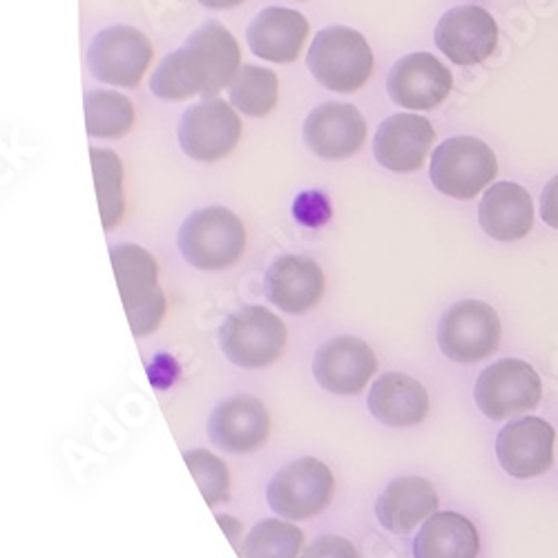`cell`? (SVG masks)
Returning <instances> with one entry per match:
<instances>
[{
	"instance_id": "obj_18",
	"label": "cell",
	"mask_w": 558,
	"mask_h": 558,
	"mask_svg": "<svg viewBox=\"0 0 558 558\" xmlns=\"http://www.w3.org/2000/svg\"><path fill=\"white\" fill-rule=\"evenodd\" d=\"M434 138L436 132L429 119L409 112L391 114L376 132L374 155L376 161L391 172H417L427 161Z\"/></svg>"
},
{
	"instance_id": "obj_5",
	"label": "cell",
	"mask_w": 558,
	"mask_h": 558,
	"mask_svg": "<svg viewBox=\"0 0 558 558\" xmlns=\"http://www.w3.org/2000/svg\"><path fill=\"white\" fill-rule=\"evenodd\" d=\"M498 174L494 150L476 136H451L434 157L429 177L434 189L445 197L468 202L478 197Z\"/></svg>"
},
{
	"instance_id": "obj_8",
	"label": "cell",
	"mask_w": 558,
	"mask_h": 558,
	"mask_svg": "<svg viewBox=\"0 0 558 558\" xmlns=\"http://www.w3.org/2000/svg\"><path fill=\"white\" fill-rule=\"evenodd\" d=\"M502 340L496 308L481 300L453 304L438 324V347L451 362L476 364L492 357Z\"/></svg>"
},
{
	"instance_id": "obj_32",
	"label": "cell",
	"mask_w": 558,
	"mask_h": 558,
	"mask_svg": "<svg viewBox=\"0 0 558 558\" xmlns=\"http://www.w3.org/2000/svg\"><path fill=\"white\" fill-rule=\"evenodd\" d=\"M215 519H217L219 527L223 530V534L228 536L230 545L235 547V551L242 556V549H244V543H242V534H244V530H242V523H240L238 519L228 517V514H217Z\"/></svg>"
},
{
	"instance_id": "obj_28",
	"label": "cell",
	"mask_w": 558,
	"mask_h": 558,
	"mask_svg": "<svg viewBox=\"0 0 558 558\" xmlns=\"http://www.w3.org/2000/svg\"><path fill=\"white\" fill-rule=\"evenodd\" d=\"M89 159H92V170H95L101 221L106 230H112L121 223L125 213L123 163L117 157V153L106 148H92Z\"/></svg>"
},
{
	"instance_id": "obj_30",
	"label": "cell",
	"mask_w": 558,
	"mask_h": 558,
	"mask_svg": "<svg viewBox=\"0 0 558 558\" xmlns=\"http://www.w3.org/2000/svg\"><path fill=\"white\" fill-rule=\"evenodd\" d=\"M302 558H360L355 545L342 536H319L304 551Z\"/></svg>"
},
{
	"instance_id": "obj_10",
	"label": "cell",
	"mask_w": 558,
	"mask_h": 558,
	"mask_svg": "<svg viewBox=\"0 0 558 558\" xmlns=\"http://www.w3.org/2000/svg\"><path fill=\"white\" fill-rule=\"evenodd\" d=\"M153 57V43L144 32L130 25H112L92 38L87 48V70L101 83L136 87L146 76Z\"/></svg>"
},
{
	"instance_id": "obj_31",
	"label": "cell",
	"mask_w": 558,
	"mask_h": 558,
	"mask_svg": "<svg viewBox=\"0 0 558 558\" xmlns=\"http://www.w3.org/2000/svg\"><path fill=\"white\" fill-rule=\"evenodd\" d=\"M541 217L549 228L558 230V174L554 179H549V183L543 189Z\"/></svg>"
},
{
	"instance_id": "obj_26",
	"label": "cell",
	"mask_w": 558,
	"mask_h": 558,
	"mask_svg": "<svg viewBox=\"0 0 558 558\" xmlns=\"http://www.w3.org/2000/svg\"><path fill=\"white\" fill-rule=\"evenodd\" d=\"M134 125V106L112 89H95L85 95V128L89 136L121 138Z\"/></svg>"
},
{
	"instance_id": "obj_2",
	"label": "cell",
	"mask_w": 558,
	"mask_h": 558,
	"mask_svg": "<svg viewBox=\"0 0 558 558\" xmlns=\"http://www.w3.org/2000/svg\"><path fill=\"white\" fill-rule=\"evenodd\" d=\"M110 259L132 336L146 338L157 333L168 313V300L159 287L157 259L138 244L112 246Z\"/></svg>"
},
{
	"instance_id": "obj_24",
	"label": "cell",
	"mask_w": 558,
	"mask_h": 558,
	"mask_svg": "<svg viewBox=\"0 0 558 558\" xmlns=\"http://www.w3.org/2000/svg\"><path fill=\"white\" fill-rule=\"evenodd\" d=\"M476 525L456 511H436L413 538V558H478Z\"/></svg>"
},
{
	"instance_id": "obj_16",
	"label": "cell",
	"mask_w": 558,
	"mask_h": 558,
	"mask_svg": "<svg viewBox=\"0 0 558 558\" xmlns=\"http://www.w3.org/2000/svg\"><path fill=\"white\" fill-rule=\"evenodd\" d=\"M364 142L366 121L351 104H322L304 121V144L322 159H349L362 150Z\"/></svg>"
},
{
	"instance_id": "obj_6",
	"label": "cell",
	"mask_w": 558,
	"mask_h": 558,
	"mask_svg": "<svg viewBox=\"0 0 558 558\" xmlns=\"http://www.w3.org/2000/svg\"><path fill=\"white\" fill-rule=\"evenodd\" d=\"M333 472L322 460L304 456L272 476L266 500L275 517L298 523L322 514L333 502Z\"/></svg>"
},
{
	"instance_id": "obj_13",
	"label": "cell",
	"mask_w": 558,
	"mask_h": 558,
	"mask_svg": "<svg viewBox=\"0 0 558 558\" xmlns=\"http://www.w3.org/2000/svg\"><path fill=\"white\" fill-rule=\"evenodd\" d=\"M453 87L449 68L429 52L402 57L387 76V92L396 106L407 110H436Z\"/></svg>"
},
{
	"instance_id": "obj_11",
	"label": "cell",
	"mask_w": 558,
	"mask_h": 558,
	"mask_svg": "<svg viewBox=\"0 0 558 558\" xmlns=\"http://www.w3.org/2000/svg\"><path fill=\"white\" fill-rule=\"evenodd\" d=\"M240 138L242 121L221 99H204L181 114L179 146L193 161H221L238 148Z\"/></svg>"
},
{
	"instance_id": "obj_3",
	"label": "cell",
	"mask_w": 558,
	"mask_h": 558,
	"mask_svg": "<svg viewBox=\"0 0 558 558\" xmlns=\"http://www.w3.org/2000/svg\"><path fill=\"white\" fill-rule=\"evenodd\" d=\"M181 257L206 272L228 270L246 253L244 221L223 206L199 208L189 215L179 230Z\"/></svg>"
},
{
	"instance_id": "obj_7",
	"label": "cell",
	"mask_w": 558,
	"mask_h": 558,
	"mask_svg": "<svg viewBox=\"0 0 558 558\" xmlns=\"http://www.w3.org/2000/svg\"><path fill=\"white\" fill-rule=\"evenodd\" d=\"M289 333L284 322L266 306H244L219 329V347L228 362L242 368H264L284 353Z\"/></svg>"
},
{
	"instance_id": "obj_19",
	"label": "cell",
	"mask_w": 558,
	"mask_h": 558,
	"mask_svg": "<svg viewBox=\"0 0 558 558\" xmlns=\"http://www.w3.org/2000/svg\"><path fill=\"white\" fill-rule=\"evenodd\" d=\"M264 291L279 311L302 315L319 306L327 293V277L319 264L304 255H284L270 264Z\"/></svg>"
},
{
	"instance_id": "obj_1",
	"label": "cell",
	"mask_w": 558,
	"mask_h": 558,
	"mask_svg": "<svg viewBox=\"0 0 558 558\" xmlns=\"http://www.w3.org/2000/svg\"><path fill=\"white\" fill-rule=\"evenodd\" d=\"M242 68L235 36L221 23L197 27L179 50L168 54L153 74V95L163 101L215 99Z\"/></svg>"
},
{
	"instance_id": "obj_20",
	"label": "cell",
	"mask_w": 558,
	"mask_h": 558,
	"mask_svg": "<svg viewBox=\"0 0 558 558\" xmlns=\"http://www.w3.org/2000/svg\"><path fill=\"white\" fill-rule=\"evenodd\" d=\"M308 38V21L302 12L289 8L262 10L246 29L248 48L268 63L298 61Z\"/></svg>"
},
{
	"instance_id": "obj_25",
	"label": "cell",
	"mask_w": 558,
	"mask_h": 558,
	"mask_svg": "<svg viewBox=\"0 0 558 558\" xmlns=\"http://www.w3.org/2000/svg\"><path fill=\"white\" fill-rule=\"evenodd\" d=\"M230 106L246 117H266L277 108L279 81L277 74L259 65H242L228 85Z\"/></svg>"
},
{
	"instance_id": "obj_12",
	"label": "cell",
	"mask_w": 558,
	"mask_h": 558,
	"mask_svg": "<svg viewBox=\"0 0 558 558\" xmlns=\"http://www.w3.org/2000/svg\"><path fill=\"white\" fill-rule=\"evenodd\" d=\"M378 371V357L364 340L338 336L324 342L313 357L317 385L333 396H357Z\"/></svg>"
},
{
	"instance_id": "obj_23",
	"label": "cell",
	"mask_w": 558,
	"mask_h": 558,
	"mask_svg": "<svg viewBox=\"0 0 558 558\" xmlns=\"http://www.w3.org/2000/svg\"><path fill=\"white\" fill-rule=\"evenodd\" d=\"M436 487L421 476H402L385 487L376 502V517L391 534H409L438 511Z\"/></svg>"
},
{
	"instance_id": "obj_21",
	"label": "cell",
	"mask_w": 558,
	"mask_h": 558,
	"mask_svg": "<svg viewBox=\"0 0 558 558\" xmlns=\"http://www.w3.org/2000/svg\"><path fill=\"white\" fill-rule=\"evenodd\" d=\"M432 402L427 389L407 374H385L368 391V411L391 429H407L425 423Z\"/></svg>"
},
{
	"instance_id": "obj_33",
	"label": "cell",
	"mask_w": 558,
	"mask_h": 558,
	"mask_svg": "<svg viewBox=\"0 0 558 558\" xmlns=\"http://www.w3.org/2000/svg\"><path fill=\"white\" fill-rule=\"evenodd\" d=\"M199 3L208 10H232V8H240L242 3H246V0H199Z\"/></svg>"
},
{
	"instance_id": "obj_27",
	"label": "cell",
	"mask_w": 558,
	"mask_h": 558,
	"mask_svg": "<svg viewBox=\"0 0 558 558\" xmlns=\"http://www.w3.org/2000/svg\"><path fill=\"white\" fill-rule=\"evenodd\" d=\"M304 532L287 519L259 521L244 538L242 558H302Z\"/></svg>"
},
{
	"instance_id": "obj_17",
	"label": "cell",
	"mask_w": 558,
	"mask_h": 558,
	"mask_svg": "<svg viewBox=\"0 0 558 558\" xmlns=\"http://www.w3.org/2000/svg\"><path fill=\"white\" fill-rule=\"evenodd\" d=\"M210 442L226 453H253L270 436V415L259 398L232 396L215 407L208 417Z\"/></svg>"
},
{
	"instance_id": "obj_4",
	"label": "cell",
	"mask_w": 558,
	"mask_h": 558,
	"mask_svg": "<svg viewBox=\"0 0 558 558\" xmlns=\"http://www.w3.org/2000/svg\"><path fill=\"white\" fill-rule=\"evenodd\" d=\"M306 65L319 85L351 95L374 74V52L357 29L333 25L315 34Z\"/></svg>"
},
{
	"instance_id": "obj_29",
	"label": "cell",
	"mask_w": 558,
	"mask_h": 558,
	"mask_svg": "<svg viewBox=\"0 0 558 558\" xmlns=\"http://www.w3.org/2000/svg\"><path fill=\"white\" fill-rule=\"evenodd\" d=\"M189 472L193 474L206 505L215 507L226 502L230 496V474L226 462L208 449H193L183 453Z\"/></svg>"
},
{
	"instance_id": "obj_22",
	"label": "cell",
	"mask_w": 558,
	"mask_h": 558,
	"mask_svg": "<svg viewBox=\"0 0 558 558\" xmlns=\"http://www.w3.org/2000/svg\"><path fill=\"white\" fill-rule=\"evenodd\" d=\"M478 221L492 240L519 242L534 228L532 195L514 181L492 183L478 206Z\"/></svg>"
},
{
	"instance_id": "obj_14",
	"label": "cell",
	"mask_w": 558,
	"mask_h": 558,
	"mask_svg": "<svg viewBox=\"0 0 558 558\" xmlns=\"http://www.w3.org/2000/svg\"><path fill=\"white\" fill-rule=\"evenodd\" d=\"M556 432L543 417L527 415L507 423L496 438L500 468L514 478L543 476L554 464Z\"/></svg>"
},
{
	"instance_id": "obj_15",
	"label": "cell",
	"mask_w": 558,
	"mask_h": 558,
	"mask_svg": "<svg viewBox=\"0 0 558 558\" xmlns=\"http://www.w3.org/2000/svg\"><path fill=\"white\" fill-rule=\"evenodd\" d=\"M438 50L456 65H478L487 61L498 45L494 16L478 5H458L436 25Z\"/></svg>"
},
{
	"instance_id": "obj_9",
	"label": "cell",
	"mask_w": 558,
	"mask_h": 558,
	"mask_svg": "<svg viewBox=\"0 0 558 558\" xmlns=\"http://www.w3.org/2000/svg\"><path fill=\"white\" fill-rule=\"evenodd\" d=\"M474 398L489 421H509L541 404L543 383L536 368L525 360L505 357L478 376Z\"/></svg>"
}]
</instances>
